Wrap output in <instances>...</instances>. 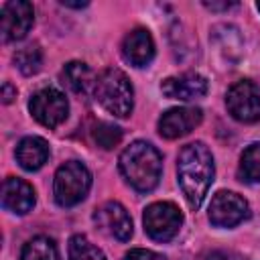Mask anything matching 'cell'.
I'll return each mask as SVG.
<instances>
[{
	"mask_svg": "<svg viewBox=\"0 0 260 260\" xmlns=\"http://www.w3.org/2000/svg\"><path fill=\"white\" fill-rule=\"evenodd\" d=\"M225 106L232 118L244 124H252L260 120V87L250 81L242 79L236 81L225 93Z\"/></svg>",
	"mask_w": 260,
	"mask_h": 260,
	"instance_id": "8992f818",
	"label": "cell"
},
{
	"mask_svg": "<svg viewBox=\"0 0 260 260\" xmlns=\"http://www.w3.org/2000/svg\"><path fill=\"white\" fill-rule=\"evenodd\" d=\"M98 104L116 118H128L134 108V89L124 71L116 67L104 69L93 83Z\"/></svg>",
	"mask_w": 260,
	"mask_h": 260,
	"instance_id": "3957f363",
	"label": "cell"
},
{
	"mask_svg": "<svg viewBox=\"0 0 260 260\" xmlns=\"http://www.w3.org/2000/svg\"><path fill=\"white\" fill-rule=\"evenodd\" d=\"M14 154L24 171H39L49 158V144L41 136H26L18 142Z\"/></svg>",
	"mask_w": 260,
	"mask_h": 260,
	"instance_id": "9a60e30c",
	"label": "cell"
},
{
	"mask_svg": "<svg viewBox=\"0 0 260 260\" xmlns=\"http://www.w3.org/2000/svg\"><path fill=\"white\" fill-rule=\"evenodd\" d=\"M89 189H91V173L83 162L67 160L57 169L53 179V195L57 205L73 207L87 197Z\"/></svg>",
	"mask_w": 260,
	"mask_h": 260,
	"instance_id": "277c9868",
	"label": "cell"
},
{
	"mask_svg": "<svg viewBox=\"0 0 260 260\" xmlns=\"http://www.w3.org/2000/svg\"><path fill=\"white\" fill-rule=\"evenodd\" d=\"M207 79L201 73L187 71L175 77H167L160 83V91L171 98V100H181V102H191L197 98H203L207 93Z\"/></svg>",
	"mask_w": 260,
	"mask_h": 260,
	"instance_id": "7c38bea8",
	"label": "cell"
},
{
	"mask_svg": "<svg viewBox=\"0 0 260 260\" xmlns=\"http://www.w3.org/2000/svg\"><path fill=\"white\" fill-rule=\"evenodd\" d=\"M118 167L122 177L132 189L140 193H148L160 181L162 156L150 142L136 140L122 150L118 158Z\"/></svg>",
	"mask_w": 260,
	"mask_h": 260,
	"instance_id": "7a4b0ae2",
	"label": "cell"
},
{
	"mask_svg": "<svg viewBox=\"0 0 260 260\" xmlns=\"http://www.w3.org/2000/svg\"><path fill=\"white\" fill-rule=\"evenodd\" d=\"M69 260H108V258L85 236L75 234L69 240Z\"/></svg>",
	"mask_w": 260,
	"mask_h": 260,
	"instance_id": "d6986e66",
	"label": "cell"
},
{
	"mask_svg": "<svg viewBox=\"0 0 260 260\" xmlns=\"http://www.w3.org/2000/svg\"><path fill=\"white\" fill-rule=\"evenodd\" d=\"M122 57L134 67H146L154 57V41L146 28H132L122 41Z\"/></svg>",
	"mask_w": 260,
	"mask_h": 260,
	"instance_id": "5bb4252c",
	"label": "cell"
},
{
	"mask_svg": "<svg viewBox=\"0 0 260 260\" xmlns=\"http://www.w3.org/2000/svg\"><path fill=\"white\" fill-rule=\"evenodd\" d=\"M124 260H167L162 254H158V252H152V250H144V248H134V250H130L126 256H124Z\"/></svg>",
	"mask_w": 260,
	"mask_h": 260,
	"instance_id": "7402d4cb",
	"label": "cell"
},
{
	"mask_svg": "<svg viewBox=\"0 0 260 260\" xmlns=\"http://www.w3.org/2000/svg\"><path fill=\"white\" fill-rule=\"evenodd\" d=\"M256 8H258V12H260V2H256Z\"/></svg>",
	"mask_w": 260,
	"mask_h": 260,
	"instance_id": "484cf974",
	"label": "cell"
},
{
	"mask_svg": "<svg viewBox=\"0 0 260 260\" xmlns=\"http://www.w3.org/2000/svg\"><path fill=\"white\" fill-rule=\"evenodd\" d=\"M93 140L104 150H110V148H114V146L120 144V140H122V128H118L116 124H110V122H100L93 128Z\"/></svg>",
	"mask_w": 260,
	"mask_h": 260,
	"instance_id": "44dd1931",
	"label": "cell"
},
{
	"mask_svg": "<svg viewBox=\"0 0 260 260\" xmlns=\"http://www.w3.org/2000/svg\"><path fill=\"white\" fill-rule=\"evenodd\" d=\"M28 110H30L32 118L39 124H43L45 128H57L59 124L65 122V118L69 114V102H67L65 93H61L59 89L43 87L30 98Z\"/></svg>",
	"mask_w": 260,
	"mask_h": 260,
	"instance_id": "52a82bcc",
	"label": "cell"
},
{
	"mask_svg": "<svg viewBox=\"0 0 260 260\" xmlns=\"http://www.w3.org/2000/svg\"><path fill=\"white\" fill-rule=\"evenodd\" d=\"M142 223L148 238L154 242H169L179 234L183 225V213L171 201H156L144 209Z\"/></svg>",
	"mask_w": 260,
	"mask_h": 260,
	"instance_id": "5b68a950",
	"label": "cell"
},
{
	"mask_svg": "<svg viewBox=\"0 0 260 260\" xmlns=\"http://www.w3.org/2000/svg\"><path fill=\"white\" fill-rule=\"evenodd\" d=\"M2 207L10 213L24 215L35 207V189L18 177H8L2 183Z\"/></svg>",
	"mask_w": 260,
	"mask_h": 260,
	"instance_id": "4fadbf2b",
	"label": "cell"
},
{
	"mask_svg": "<svg viewBox=\"0 0 260 260\" xmlns=\"http://www.w3.org/2000/svg\"><path fill=\"white\" fill-rule=\"evenodd\" d=\"M61 79L75 93H85L95 83L91 69L81 61H69L61 71Z\"/></svg>",
	"mask_w": 260,
	"mask_h": 260,
	"instance_id": "2e32d148",
	"label": "cell"
},
{
	"mask_svg": "<svg viewBox=\"0 0 260 260\" xmlns=\"http://www.w3.org/2000/svg\"><path fill=\"white\" fill-rule=\"evenodd\" d=\"M14 63L22 75H35L43 65V53L39 45H26L14 53Z\"/></svg>",
	"mask_w": 260,
	"mask_h": 260,
	"instance_id": "ffe728a7",
	"label": "cell"
},
{
	"mask_svg": "<svg viewBox=\"0 0 260 260\" xmlns=\"http://www.w3.org/2000/svg\"><path fill=\"white\" fill-rule=\"evenodd\" d=\"M93 219L108 236L120 242H128L132 238V219L124 205L118 201H106L100 209H95Z\"/></svg>",
	"mask_w": 260,
	"mask_h": 260,
	"instance_id": "8fae6325",
	"label": "cell"
},
{
	"mask_svg": "<svg viewBox=\"0 0 260 260\" xmlns=\"http://www.w3.org/2000/svg\"><path fill=\"white\" fill-rule=\"evenodd\" d=\"M63 6H71V8H83L87 6V2H67V0H61Z\"/></svg>",
	"mask_w": 260,
	"mask_h": 260,
	"instance_id": "d4e9b609",
	"label": "cell"
},
{
	"mask_svg": "<svg viewBox=\"0 0 260 260\" xmlns=\"http://www.w3.org/2000/svg\"><path fill=\"white\" fill-rule=\"evenodd\" d=\"M35 22L32 4L26 0H10L2 6V39L6 43L26 37Z\"/></svg>",
	"mask_w": 260,
	"mask_h": 260,
	"instance_id": "9c48e42d",
	"label": "cell"
},
{
	"mask_svg": "<svg viewBox=\"0 0 260 260\" xmlns=\"http://www.w3.org/2000/svg\"><path fill=\"white\" fill-rule=\"evenodd\" d=\"M14 98H16V87L10 81H4L2 83V102L4 104H10Z\"/></svg>",
	"mask_w": 260,
	"mask_h": 260,
	"instance_id": "603a6c76",
	"label": "cell"
},
{
	"mask_svg": "<svg viewBox=\"0 0 260 260\" xmlns=\"http://www.w3.org/2000/svg\"><path fill=\"white\" fill-rule=\"evenodd\" d=\"M203 120V110L195 106H183V108H171L158 118V134L162 138L175 140L191 130H195Z\"/></svg>",
	"mask_w": 260,
	"mask_h": 260,
	"instance_id": "30bf717a",
	"label": "cell"
},
{
	"mask_svg": "<svg viewBox=\"0 0 260 260\" xmlns=\"http://www.w3.org/2000/svg\"><path fill=\"white\" fill-rule=\"evenodd\" d=\"M250 215L248 201L234 191H219L209 205V221L215 228H234Z\"/></svg>",
	"mask_w": 260,
	"mask_h": 260,
	"instance_id": "ba28073f",
	"label": "cell"
},
{
	"mask_svg": "<svg viewBox=\"0 0 260 260\" xmlns=\"http://www.w3.org/2000/svg\"><path fill=\"white\" fill-rule=\"evenodd\" d=\"M207 260H232V256H230V254H225V252H213Z\"/></svg>",
	"mask_w": 260,
	"mask_h": 260,
	"instance_id": "cb8c5ba5",
	"label": "cell"
},
{
	"mask_svg": "<svg viewBox=\"0 0 260 260\" xmlns=\"http://www.w3.org/2000/svg\"><path fill=\"white\" fill-rule=\"evenodd\" d=\"M238 175L246 183H260V142H252L242 152Z\"/></svg>",
	"mask_w": 260,
	"mask_h": 260,
	"instance_id": "ac0fdd59",
	"label": "cell"
},
{
	"mask_svg": "<svg viewBox=\"0 0 260 260\" xmlns=\"http://www.w3.org/2000/svg\"><path fill=\"white\" fill-rule=\"evenodd\" d=\"M213 156L203 142L185 144L177 158V179L191 209H199L213 183Z\"/></svg>",
	"mask_w": 260,
	"mask_h": 260,
	"instance_id": "6da1fadb",
	"label": "cell"
},
{
	"mask_svg": "<svg viewBox=\"0 0 260 260\" xmlns=\"http://www.w3.org/2000/svg\"><path fill=\"white\" fill-rule=\"evenodd\" d=\"M20 258L22 260H59V252L51 238L37 236L24 244Z\"/></svg>",
	"mask_w": 260,
	"mask_h": 260,
	"instance_id": "e0dca14e",
	"label": "cell"
}]
</instances>
